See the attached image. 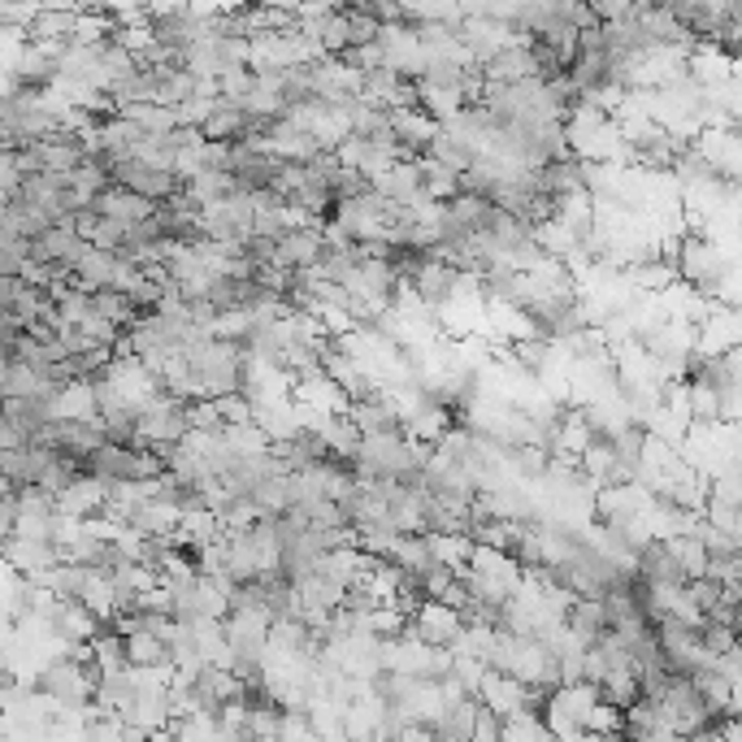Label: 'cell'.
<instances>
[{
  "label": "cell",
  "instance_id": "obj_1",
  "mask_svg": "<svg viewBox=\"0 0 742 742\" xmlns=\"http://www.w3.org/2000/svg\"><path fill=\"white\" fill-rule=\"evenodd\" d=\"M673 270H678V283H687L699 296H712V292L721 287V278H725L730 270H739V265H734V252H721V247L699 240V235H687V240L678 244Z\"/></svg>",
  "mask_w": 742,
  "mask_h": 742
},
{
  "label": "cell",
  "instance_id": "obj_2",
  "mask_svg": "<svg viewBox=\"0 0 742 742\" xmlns=\"http://www.w3.org/2000/svg\"><path fill=\"white\" fill-rule=\"evenodd\" d=\"M651 708H655V716H660L678 739H691V734L712 730V716H708L703 699L694 694V687L687 678H673L669 691L660 694V703H651Z\"/></svg>",
  "mask_w": 742,
  "mask_h": 742
},
{
  "label": "cell",
  "instance_id": "obj_3",
  "mask_svg": "<svg viewBox=\"0 0 742 742\" xmlns=\"http://www.w3.org/2000/svg\"><path fill=\"white\" fill-rule=\"evenodd\" d=\"M92 247L83 244L70 226H49L31 240V265H52V270H74Z\"/></svg>",
  "mask_w": 742,
  "mask_h": 742
},
{
  "label": "cell",
  "instance_id": "obj_4",
  "mask_svg": "<svg viewBox=\"0 0 742 742\" xmlns=\"http://www.w3.org/2000/svg\"><path fill=\"white\" fill-rule=\"evenodd\" d=\"M326 256V244H322V226H299V231H287L283 240H274V265L287 270V274H304V270H317V261Z\"/></svg>",
  "mask_w": 742,
  "mask_h": 742
},
{
  "label": "cell",
  "instance_id": "obj_5",
  "mask_svg": "<svg viewBox=\"0 0 742 742\" xmlns=\"http://www.w3.org/2000/svg\"><path fill=\"white\" fill-rule=\"evenodd\" d=\"M408 630H413V639H421L426 647H444L447 651V647L460 639L465 617L444 608V603H435V599H421V608H417V617L408 621Z\"/></svg>",
  "mask_w": 742,
  "mask_h": 742
},
{
  "label": "cell",
  "instance_id": "obj_6",
  "mask_svg": "<svg viewBox=\"0 0 742 742\" xmlns=\"http://www.w3.org/2000/svg\"><path fill=\"white\" fill-rule=\"evenodd\" d=\"M256 131H261V122H252L240 104H231V100H222V96H217L213 113H209L204 126H200L204 144H244Z\"/></svg>",
  "mask_w": 742,
  "mask_h": 742
},
{
  "label": "cell",
  "instance_id": "obj_7",
  "mask_svg": "<svg viewBox=\"0 0 742 742\" xmlns=\"http://www.w3.org/2000/svg\"><path fill=\"white\" fill-rule=\"evenodd\" d=\"M742 339L739 326V308H712L699 326H694V352L699 356H725L734 352Z\"/></svg>",
  "mask_w": 742,
  "mask_h": 742
},
{
  "label": "cell",
  "instance_id": "obj_8",
  "mask_svg": "<svg viewBox=\"0 0 742 742\" xmlns=\"http://www.w3.org/2000/svg\"><path fill=\"white\" fill-rule=\"evenodd\" d=\"M344 417L352 421V430L360 439H369V435H399V408L387 396L352 399Z\"/></svg>",
  "mask_w": 742,
  "mask_h": 742
},
{
  "label": "cell",
  "instance_id": "obj_9",
  "mask_svg": "<svg viewBox=\"0 0 742 742\" xmlns=\"http://www.w3.org/2000/svg\"><path fill=\"white\" fill-rule=\"evenodd\" d=\"M487 83H499V88H512V83H526V79H539V65H535V52L530 44H512V49L495 52L487 65H478Z\"/></svg>",
  "mask_w": 742,
  "mask_h": 742
},
{
  "label": "cell",
  "instance_id": "obj_10",
  "mask_svg": "<svg viewBox=\"0 0 742 742\" xmlns=\"http://www.w3.org/2000/svg\"><path fill=\"white\" fill-rule=\"evenodd\" d=\"M104 499H109V487H104V482H96V478H79L74 487H65L61 495H52V508H57L61 517L88 521V517H100Z\"/></svg>",
  "mask_w": 742,
  "mask_h": 742
},
{
  "label": "cell",
  "instance_id": "obj_11",
  "mask_svg": "<svg viewBox=\"0 0 742 742\" xmlns=\"http://www.w3.org/2000/svg\"><path fill=\"white\" fill-rule=\"evenodd\" d=\"M369 192L378 200H387V204H413V200L421 196V170H417V161H396L387 174H378L369 183Z\"/></svg>",
  "mask_w": 742,
  "mask_h": 742
},
{
  "label": "cell",
  "instance_id": "obj_12",
  "mask_svg": "<svg viewBox=\"0 0 742 742\" xmlns=\"http://www.w3.org/2000/svg\"><path fill=\"white\" fill-rule=\"evenodd\" d=\"M152 209L144 196H135V192H122V187H104L96 200H92V213L96 217H109V222H122V226H135V222H149Z\"/></svg>",
  "mask_w": 742,
  "mask_h": 742
},
{
  "label": "cell",
  "instance_id": "obj_13",
  "mask_svg": "<svg viewBox=\"0 0 742 742\" xmlns=\"http://www.w3.org/2000/svg\"><path fill=\"white\" fill-rule=\"evenodd\" d=\"M49 421H100L92 383H65L49 399Z\"/></svg>",
  "mask_w": 742,
  "mask_h": 742
},
{
  "label": "cell",
  "instance_id": "obj_14",
  "mask_svg": "<svg viewBox=\"0 0 742 742\" xmlns=\"http://www.w3.org/2000/svg\"><path fill=\"white\" fill-rule=\"evenodd\" d=\"M565 626L582 639V643L591 647L603 630H608V621H603V599H573V608H569V617H565Z\"/></svg>",
  "mask_w": 742,
  "mask_h": 742
},
{
  "label": "cell",
  "instance_id": "obj_15",
  "mask_svg": "<svg viewBox=\"0 0 742 742\" xmlns=\"http://www.w3.org/2000/svg\"><path fill=\"white\" fill-rule=\"evenodd\" d=\"M92 313H96V317H104L109 326H118V331H131V326L144 317V313H140L131 299L122 296V292H109V287H104V292H92Z\"/></svg>",
  "mask_w": 742,
  "mask_h": 742
},
{
  "label": "cell",
  "instance_id": "obj_16",
  "mask_svg": "<svg viewBox=\"0 0 742 742\" xmlns=\"http://www.w3.org/2000/svg\"><path fill=\"white\" fill-rule=\"evenodd\" d=\"M88 651H92V664H96L100 678H104V673H122V669H126V639H122V634H113V626H104L96 639L88 643Z\"/></svg>",
  "mask_w": 742,
  "mask_h": 742
},
{
  "label": "cell",
  "instance_id": "obj_17",
  "mask_svg": "<svg viewBox=\"0 0 742 742\" xmlns=\"http://www.w3.org/2000/svg\"><path fill=\"white\" fill-rule=\"evenodd\" d=\"M426 161H435V165H444V170H451V174L460 179V174H465V170L474 165V152L465 149L460 140H451L447 131H439V135L430 140V149H426Z\"/></svg>",
  "mask_w": 742,
  "mask_h": 742
},
{
  "label": "cell",
  "instance_id": "obj_18",
  "mask_svg": "<svg viewBox=\"0 0 742 742\" xmlns=\"http://www.w3.org/2000/svg\"><path fill=\"white\" fill-rule=\"evenodd\" d=\"M426 547H430L435 565H444L451 573H460L469 565V551H474V543L465 535H426Z\"/></svg>",
  "mask_w": 742,
  "mask_h": 742
},
{
  "label": "cell",
  "instance_id": "obj_19",
  "mask_svg": "<svg viewBox=\"0 0 742 742\" xmlns=\"http://www.w3.org/2000/svg\"><path fill=\"white\" fill-rule=\"evenodd\" d=\"M716 535H730V539H742V512L734 504H716V499H708L703 504V512H699Z\"/></svg>",
  "mask_w": 742,
  "mask_h": 742
},
{
  "label": "cell",
  "instance_id": "obj_20",
  "mask_svg": "<svg viewBox=\"0 0 742 742\" xmlns=\"http://www.w3.org/2000/svg\"><path fill=\"white\" fill-rule=\"evenodd\" d=\"M92 317V296L88 292H65L57 299V322L61 326H83Z\"/></svg>",
  "mask_w": 742,
  "mask_h": 742
},
{
  "label": "cell",
  "instance_id": "obj_21",
  "mask_svg": "<svg viewBox=\"0 0 742 742\" xmlns=\"http://www.w3.org/2000/svg\"><path fill=\"white\" fill-rule=\"evenodd\" d=\"M256 88V79H252V70H226V74H217V96L231 100V104H240Z\"/></svg>",
  "mask_w": 742,
  "mask_h": 742
},
{
  "label": "cell",
  "instance_id": "obj_22",
  "mask_svg": "<svg viewBox=\"0 0 742 742\" xmlns=\"http://www.w3.org/2000/svg\"><path fill=\"white\" fill-rule=\"evenodd\" d=\"M699 643H703L708 655H725V651H734V647H739V630H730V626H708V621H703Z\"/></svg>",
  "mask_w": 742,
  "mask_h": 742
},
{
  "label": "cell",
  "instance_id": "obj_23",
  "mask_svg": "<svg viewBox=\"0 0 742 742\" xmlns=\"http://www.w3.org/2000/svg\"><path fill=\"white\" fill-rule=\"evenodd\" d=\"M213 408H217V421H222V426H247V421H252V404H247L240 392L213 399Z\"/></svg>",
  "mask_w": 742,
  "mask_h": 742
},
{
  "label": "cell",
  "instance_id": "obj_24",
  "mask_svg": "<svg viewBox=\"0 0 742 742\" xmlns=\"http://www.w3.org/2000/svg\"><path fill=\"white\" fill-rule=\"evenodd\" d=\"M469 742H499V721H495L487 708H478V721L469 730Z\"/></svg>",
  "mask_w": 742,
  "mask_h": 742
},
{
  "label": "cell",
  "instance_id": "obj_25",
  "mask_svg": "<svg viewBox=\"0 0 742 742\" xmlns=\"http://www.w3.org/2000/svg\"><path fill=\"white\" fill-rule=\"evenodd\" d=\"M396 742H435V734L421 730V725H404V730L396 734Z\"/></svg>",
  "mask_w": 742,
  "mask_h": 742
},
{
  "label": "cell",
  "instance_id": "obj_26",
  "mask_svg": "<svg viewBox=\"0 0 742 742\" xmlns=\"http://www.w3.org/2000/svg\"><path fill=\"white\" fill-rule=\"evenodd\" d=\"M9 495H13V482H9V478H4V474H0V504H4V499H9Z\"/></svg>",
  "mask_w": 742,
  "mask_h": 742
}]
</instances>
